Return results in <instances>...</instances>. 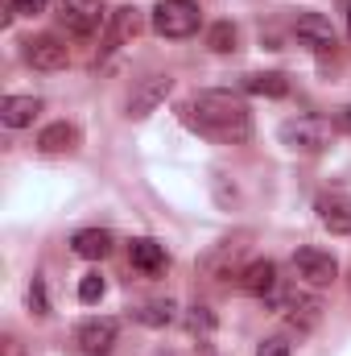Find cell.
Instances as JSON below:
<instances>
[{
  "label": "cell",
  "mask_w": 351,
  "mask_h": 356,
  "mask_svg": "<svg viewBox=\"0 0 351 356\" xmlns=\"http://www.w3.org/2000/svg\"><path fill=\"white\" fill-rule=\"evenodd\" d=\"M186 120L215 137V141H228V145H240L252 137V112L240 95L232 91H194L190 104H186Z\"/></svg>",
  "instance_id": "obj_1"
},
{
  "label": "cell",
  "mask_w": 351,
  "mask_h": 356,
  "mask_svg": "<svg viewBox=\"0 0 351 356\" xmlns=\"http://www.w3.org/2000/svg\"><path fill=\"white\" fill-rule=\"evenodd\" d=\"M277 137H281V145L293 149V154H323V149H331V141H335V124H331L327 116H293V120H285V124L277 129Z\"/></svg>",
  "instance_id": "obj_2"
},
{
  "label": "cell",
  "mask_w": 351,
  "mask_h": 356,
  "mask_svg": "<svg viewBox=\"0 0 351 356\" xmlns=\"http://www.w3.org/2000/svg\"><path fill=\"white\" fill-rule=\"evenodd\" d=\"M198 25H203V13L194 0H157L153 4V33L157 38L182 42V38L198 33Z\"/></svg>",
  "instance_id": "obj_3"
},
{
  "label": "cell",
  "mask_w": 351,
  "mask_h": 356,
  "mask_svg": "<svg viewBox=\"0 0 351 356\" xmlns=\"http://www.w3.org/2000/svg\"><path fill=\"white\" fill-rule=\"evenodd\" d=\"M108 8L103 0H58V25L71 33V38H91L95 29L108 25Z\"/></svg>",
  "instance_id": "obj_4"
},
{
  "label": "cell",
  "mask_w": 351,
  "mask_h": 356,
  "mask_svg": "<svg viewBox=\"0 0 351 356\" xmlns=\"http://www.w3.org/2000/svg\"><path fill=\"white\" fill-rule=\"evenodd\" d=\"M273 307H277V311L298 327V332H310V327L323 319V302H318L314 294H306L302 286H277Z\"/></svg>",
  "instance_id": "obj_5"
},
{
  "label": "cell",
  "mask_w": 351,
  "mask_h": 356,
  "mask_svg": "<svg viewBox=\"0 0 351 356\" xmlns=\"http://www.w3.org/2000/svg\"><path fill=\"white\" fill-rule=\"evenodd\" d=\"M21 58H25L33 71L54 75V71H67L71 46H67L62 38H54V33H37V38H25V42H21Z\"/></svg>",
  "instance_id": "obj_6"
},
{
  "label": "cell",
  "mask_w": 351,
  "mask_h": 356,
  "mask_svg": "<svg viewBox=\"0 0 351 356\" xmlns=\"http://www.w3.org/2000/svg\"><path fill=\"white\" fill-rule=\"evenodd\" d=\"M293 273H298L306 286H331V282L339 277V261H335V253L306 245V249L293 253Z\"/></svg>",
  "instance_id": "obj_7"
},
{
  "label": "cell",
  "mask_w": 351,
  "mask_h": 356,
  "mask_svg": "<svg viewBox=\"0 0 351 356\" xmlns=\"http://www.w3.org/2000/svg\"><path fill=\"white\" fill-rule=\"evenodd\" d=\"M116 336H120V323L108 319V315H95V319H83L75 340H79V353L83 356H108L116 348Z\"/></svg>",
  "instance_id": "obj_8"
},
{
  "label": "cell",
  "mask_w": 351,
  "mask_h": 356,
  "mask_svg": "<svg viewBox=\"0 0 351 356\" xmlns=\"http://www.w3.org/2000/svg\"><path fill=\"white\" fill-rule=\"evenodd\" d=\"M314 211H318V224L335 236H351V195L343 191H323L314 199Z\"/></svg>",
  "instance_id": "obj_9"
},
{
  "label": "cell",
  "mask_w": 351,
  "mask_h": 356,
  "mask_svg": "<svg viewBox=\"0 0 351 356\" xmlns=\"http://www.w3.org/2000/svg\"><path fill=\"white\" fill-rule=\"evenodd\" d=\"M141 29H145V13H141V8H132V4L116 8V13L108 17V25H103V50H120V46L132 42Z\"/></svg>",
  "instance_id": "obj_10"
},
{
  "label": "cell",
  "mask_w": 351,
  "mask_h": 356,
  "mask_svg": "<svg viewBox=\"0 0 351 356\" xmlns=\"http://www.w3.org/2000/svg\"><path fill=\"white\" fill-rule=\"evenodd\" d=\"M293 38L310 50H335V25L323 13H302L293 21Z\"/></svg>",
  "instance_id": "obj_11"
},
{
  "label": "cell",
  "mask_w": 351,
  "mask_h": 356,
  "mask_svg": "<svg viewBox=\"0 0 351 356\" xmlns=\"http://www.w3.org/2000/svg\"><path fill=\"white\" fill-rule=\"evenodd\" d=\"M170 91H174V79H170V75H149V79H141V88L128 95V116H149L157 104H166Z\"/></svg>",
  "instance_id": "obj_12"
},
{
  "label": "cell",
  "mask_w": 351,
  "mask_h": 356,
  "mask_svg": "<svg viewBox=\"0 0 351 356\" xmlns=\"http://www.w3.org/2000/svg\"><path fill=\"white\" fill-rule=\"evenodd\" d=\"M244 253V245H236V241H219L203 261H198V269L207 273V277H215V282H223V277H240L244 269H236V257Z\"/></svg>",
  "instance_id": "obj_13"
},
{
  "label": "cell",
  "mask_w": 351,
  "mask_h": 356,
  "mask_svg": "<svg viewBox=\"0 0 351 356\" xmlns=\"http://www.w3.org/2000/svg\"><path fill=\"white\" fill-rule=\"evenodd\" d=\"M236 282H240V290L252 294V298H273V294H277V266H273V261H248Z\"/></svg>",
  "instance_id": "obj_14"
},
{
  "label": "cell",
  "mask_w": 351,
  "mask_h": 356,
  "mask_svg": "<svg viewBox=\"0 0 351 356\" xmlns=\"http://www.w3.org/2000/svg\"><path fill=\"white\" fill-rule=\"evenodd\" d=\"M37 149L42 154H75L79 149V129L71 120H54L37 133Z\"/></svg>",
  "instance_id": "obj_15"
},
{
  "label": "cell",
  "mask_w": 351,
  "mask_h": 356,
  "mask_svg": "<svg viewBox=\"0 0 351 356\" xmlns=\"http://www.w3.org/2000/svg\"><path fill=\"white\" fill-rule=\"evenodd\" d=\"M37 112H42V99L37 95H4V104H0L4 129H25V124H33Z\"/></svg>",
  "instance_id": "obj_16"
},
{
  "label": "cell",
  "mask_w": 351,
  "mask_h": 356,
  "mask_svg": "<svg viewBox=\"0 0 351 356\" xmlns=\"http://www.w3.org/2000/svg\"><path fill=\"white\" fill-rule=\"evenodd\" d=\"M128 261L141 269V273H162V269L170 266V253H166V245H157V241L141 236V241H132V245H128Z\"/></svg>",
  "instance_id": "obj_17"
},
{
  "label": "cell",
  "mask_w": 351,
  "mask_h": 356,
  "mask_svg": "<svg viewBox=\"0 0 351 356\" xmlns=\"http://www.w3.org/2000/svg\"><path fill=\"white\" fill-rule=\"evenodd\" d=\"M71 249L83 257V261H103L112 253V232L108 228H83L71 236Z\"/></svg>",
  "instance_id": "obj_18"
},
{
  "label": "cell",
  "mask_w": 351,
  "mask_h": 356,
  "mask_svg": "<svg viewBox=\"0 0 351 356\" xmlns=\"http://www.w3.org/2000/svg\"><path fill=\"white\" fill-rule=\"evenodd\" d=\"M244 91L248 95H268V99H281L289 91V79L277 75V71H261V75H244Z\"/></svg>",
  "instance_id": "obj_19"
},
{
  "label": "cell",
  "mask_w": 351,
  "mask_h": 356,
  "mask_svg": "<svg viewBox=\"0 0 351 356\" xmlns=\"http://www.w3.org/2000/svg\"><path fill=\"white\" fill-rule=\"evenodd\" d=\"M236 42H240V29L232 21H219V25L207 29V50H215V54H232Z\"/></svg>",
  "instance_id": "obj_20"
},
{
  "label": "cell",
  "mask_w": 351,
  "mask_h": 356,
  "mask_svg": "<svg viewBox=\"0 0 351 356\" xmlns=\"http://www.w3.org/2000/svg\"><path fill=\"white\" fill-rule=\"evenodd\" d=\"M137 319L149 323V327H166V323H174V302L170 298H153V302H145L137 311Z\"/></svg>",
  "instance_id": "obj_21"
},
{
  "label": "cell",
  "mask_w": 351,
  "mask_h": 356,
  "mask_svg": "<svg viewBox=\"0 0 351 356\" xmlns=\"http://www.w3.org/2000/svg\"><path fill=\"white\" fill-rule=\"evenodd\" d=\"M103 294H108V282H103L99 273H83V282H79V302L91 307V302H99Z\"/></svg>",
  "instance_id": "obj_22"
},
{
  "label": "cell",
  "mask_w": 351,
  "mask_h": 356,
  "mask_svg": "<svg viewBox=\"0 0 351 356\" xmlns=\"http://www.w3.org/2000/svg\"><path fill=\"white\" fill-rule=\"evenodd\" d=\"M186 327H190L194 336H211V332H215V315H211L207 307H190V315H186Z\"/></svg>",
  "instance_id": "obj_23"
},
{
  "label": "cell",
  "mask_w": 351,
  "mask_h": 356,
  "mask_svg": "<svg viewBox=\"0 0 351 356\" xmlns=\"http://www.w3.org/2000/svg\"><path fill=\"white\" fill-rule=\"evenodd\" d=\"M29 311H33L37 319L50 315V298H46V282H42V277H33V286H29Z\"/></svg>",
  "instance_id": "obj_24"
},
{
  "label": "cell",
  "mask_w": 351,
  "mask_h": 356,
  "mask_svg": "<svg viewBox=\"0 0 351 356\" xmlns=\"http://www.w3.org/2000/svg\"><path fill=\"white\" fill-rule=\"evenodd\" d=\"M46 13V0H8V17H37Z\"/></svg>",
  "instance_id": "obj_25"
},
{
  "label": "cell",
  "mask_w": 351,
  "mask_h": 356,
  "mask_svg": "<svg viewBox=\"0 0 351 356\" xmlns=\"http://www.w3.org/2000/svg\"><path fill=\"white\" fill-rule=\"evenodd\" d=\"M257 356H289V344L285 340H264L261 348H257Z\"/></svg>",
  "instance_id": "obj_26"
},
{
  "label": "cell",
  "mask_w": 351,
  "mask_h": 356,
  "mask_svg": "<svg viewBox=\"0 0 351 356\" xmlns=\"http://www.w3.org/2000/svg\"><path fill=\"white\" fill-rule=\"evenodd\" d=\"M4 348H8V356H21L17 353V340H4Z\"/></svg>",
  "instance_id": "obj_27"
},
{
  "label": "cell",
  "mask_w": 351,
  "mask_h": 356,
  "mask_svg": "<svg viewBox=\"0 0 351 356\" xmlns=\"http://www.w3.org/2000/svg\"><path fill=\"white\" fill-rule=\"evenodd\" d=\"M348 33H351V0H348Z\"/></svg>",
  "instance_id": "obj_28"
},
{
  "label": "cell",
  "mask_w": 351,
  "mask_h": 356,
  "mask_svg": "<svg viewBox=\"0 0 351 356\" xmlns=\"http://www.w3.org/2000/svg\"><path fill=\"white\" fill-rule=\"evenodd\" d=\"M348 286H351V273H348Z\"/></svg>",
  "instance_id": "obj_29"
},
{
  "label": "cell",
  "mask_w": 351,
  "mask_h": 356,
  "mask_svg": "<svg viewBox=\"0 0 351 356\" xmlns=\"http://www.w3.org/2000/svg\"><path fill=\"white\" fill-rule=\"evenodd\" d=\"M348 112H351V108H348ZM348 120H351V116H348Z\"/></svg>",
  "instance_id": "obj_30"
}]
</instances>
